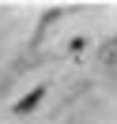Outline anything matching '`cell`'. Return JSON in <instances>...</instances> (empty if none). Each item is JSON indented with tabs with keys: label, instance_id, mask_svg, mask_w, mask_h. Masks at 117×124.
Returning <instances> with one entry per match:
<instances>
[{
	"label": "cell",
	"instance_id": "6da1fadb",
	"mask_svg": "<svg viewBox=\"0 0 117 124\" xmlns=\"http://www.w3.org/2000/svg\"><path fill=\"white\" fill-rule=\"evenodd\" d=\"M42 98H45V86H34L30 94H23V98H19V105H15V113H30V109L38 105Z\"/></svg>",
	"mask_w": 117,
	"mask_h": 124
},
{
	"label": "cell",
	"instance_id": "7a4b0ae2",
	"mask_svg": "<svg viewBox=\"0 0 117 124\" xmlns=\"http://www.w3.org/2000/svg\"><path fill=\"white\" fill-rule=\"evenodd\" d=\"M98 60L106 64V68H117V38H113V41H106V45L98 49Z\"/></svg>",
	"mask_w": 117,
	"mask_h": 124
}]
</instances>
